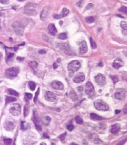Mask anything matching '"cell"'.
<instances>
[{
	"label": "cell",
	"mask_w": 127,
	"mask_h": 145,
	"mask_svg": "<svg viewBox=\"0 0 127 145\" xmlns=\"http://www.w3.org/2000/svg\"><path fill=\"white\" fill-rule=\"evenodd\" d=\"M120 110H116L115 113H120Z\"/></svg>",
	"instance_id": "cell-54"
},
{
	"label": "cell",
	"mask_w": 127,
	"mask_h": 145,
	"mask_svg": "<svg viewBox=\"0 0 127 145\" xmlns=\"http://www.w3.org/2000/svg\"><path fill=\"white\" fill-rule=\"evenodd\" d=\"M120 130V124H115V125H112V128H111V133L113 134L118 133Z\"/></svg>",
	"instance_id": "cell-19"
},
{
	"label": "cell",
	"mask_w": 127,
	"mask_h": 145,
	"mask_svg": "<svg viewBox=\"0 0 127 145\" xmlns=\"http://www.w3.org/2000/svg\"><path fill=\"white\" fill-rule=\"evenodd\" d=\"M122 34L123 35H127V29H125V30H122Z\"/></svg>",
	"instance_id": "cell-46"
},
{
	"label": "cell",
	"mask_w": 127,
	"mask_h": 145,
	"mask_svg": "<svg viewBox=\"0 0 127 145\" xmlns=\"http://www.w3.org/2000/svg\"><path fill=\"white\" fill-rule=\"evenodd\" d=\"M24 14H27V15L32 16L36 14V11L34 8V4H28L24 8Z\"/></svg>",
	"instance_id": "cell-5"
},
{
	"label": "cell",
	"mask_w": 127,
	"mask_h": 145,
	"mask_svg": "<svg viewBox=\"0 0 127 145\" xmlns=\"http://www.w3.org/2000/svg\"><path fill=\"white\" fill-rule=\"evenodd\" d=\"M43 138H49V136L46 133H44L43 135Z\"/></svg>",
	"instance_id": "cell-47"
},
{
	"label": "cell",
	"mask_w": 127,
	"mask_h": 145,
	"mask_svg": "<svg viewBox=\"0 0 127 145\" xmlns=\"http://www.w3.org/2000/svg\"><path fill=\"white\" fill-rule=\"evenodd\" d=\"M50 121V118L48 116H46V117H44L42 118V123L45 126H47V125L49 124Z\"/></svg>",
	"instance_id": "cell-22"
},
{
	"label": "cell",
	"mask_w": 127,
	"mask_h": 145,
	"mask_svg": "<svg viewBox=\"0 0 127 145\" xmlns=\"http://www.w3.org/2000/svg\"><path fill=\"white\" fill-rule=\"evenodd\" d=\"M124 65V62L120 59L117 58L115 60H114L113 63V67L115 69H118L122 66H123Z\"/></svg>",
	"instance_id": "cell-13"
},
{
	"label": "cell",
	"mask_w": 127,
	"mask_h": 145,
	"mask_svg": "<svg viewBox=\"0 0 127 145\" xmlns=\"http://www.w3.org/2000/svg\"><path fill=\"white\" fill-rule=\"evenodd\" d=\"M14 128V125L13 123H12L11 122H7L5 124V128L7 131H12Z\"/></svg>",
	"instance_id": "cell-20"
},
{
	"label": "cell",
	"mask_w": 127,
	"mask_h": 145,
	"mask_svg": "<svg viewBox=\"0 0 127 145\" xmlns=\"http://www.w3.org/2000/svg\"><path fill=\"white\" fill-rule=\"evenodd\" d=\"M28 85L29 87V88H30L32 91H33V90H35L36 85V83H34V82H32V81H30V82H29Z\"/></svg>",
	"instance_id": "cell-27"
},
{
	"label": "cell",
	"mask_w": 127,
	"mask_h": 145,
	"mask_svg": "<svg viewBox=\"0 0 127 145\" xmlns=\"http://www.w3.org/2000/svg\"><path fill=\"white\" fill-rule=\"evenodd\" d=\"M126 1H127V0H126Z\"/></svg>",
	"instance_id": "cell-56"
},
{
	"label": "cell",
	"mask_w": 127,
	"mask_h": 145,
	"mask_svg": "<svg viewBox=\"0 0 127 145\" xmlns=\"http://www.w3.org/2000/svg\"><path fill=\"white\" fill-rule=\"evenodd\" d=\"M85 21H86V22H87V23L91 24L95 22V18L92 16L87 17V18H85Z\"/></svg>",
	"instance_id": "cell-26"
},
{
	"label": "cell",
	"mask_w": 127,
	"mask_h": 145,
	"mask_svg": "<svg viewBox=\"0 0 127 145\" xmlns=\"http://www.w3.org/2000/svg\"><path fill=\"white\" fill-rule=\"evenodd\" d=\"M110 78L112 79V80H113V82L114 83H116L118 82V77L116 76V75H114V76H110Z\"/></svg>",
	"instance_id": "cell-37"
},
{
	"label": "cell",
	"mask_w": 127,
	"mask_h": 145,
	"mask_svg": "<svg viewBox=\"0 0 127 145\" xmlns=\"http://www.w3.org/2000/svg\"><path fill=\"white\" fill-rule=\"evenodd\" d=\"M16 100V99L14 98L13 97H10V96H7L6 98V104H9V103H11V102H14Z\"/></svg>",
	"instance_id": "cell-23"
},
{
	"label": "cell",
	"mask_w": 127,
	"mask_h": 145,
	"mask_svg": "<svg viewBox=\"0 0 127 145\" xmlns=\"http://www.w3.org/2000/svg\"><path fill=\"white\" fill-rule=\"evenodd\" d=\"M70 145H78L76 143H72L70 144Z\"/></svg>",
	"instance_id": "cell-52"
},
{
	"label": "cell",
	"mask_w": 127,
	"mask_h": 145,
	"mask_svg": "<svg viewBox=\"0 0 127 145\" xmlns=\"http://www.w3.org/2000/svg\"><path fill=\"white\" fill-rule=\"evenodd\" d=\"M90 118H91L92 120H94V121H99V120H102L104 119L102 117H100V116H99V115H97V114L95 113L90 114Z\"/></svg>",
	"instance_id": "cell-21"
},
{
	"label": "cell",
	"mask_w": 127,
	"mask_h": 145,
	"mask_svg": "<svg viewBox=\"0 0 127 145\" xmlns=\"http://www.w3.org/2000/svg\"><path fill=\"white\" fill-rule=\"evenodd\" d=\"M39 93V88H38V89H37V91L36 92V93L35 97H34V102H35V103H36V102H37V97H38Z\"/></svg>",
	"instance_id": "cell-39"
},
{
	"label": "cell",
	"mask_w": 127,
	"mask_h": 145,
	"mask_svg": "<svg viewBox=\"0 0 127 145\" xmlns=\"http://www.w3.org/2000/svg\"><path fill=\"white\" fill-rule=\"evenodd\" d=\"M94 105L95 109L99 111H107L109 109V105L102 100H96L94 102Z\"/></svg>",
	"instance_id": "cell-1"
},
{
	"label": "cell",
	"mask_w": 127,
	"mask_h": 145,
	"mask_svg": "<svg viewBox=\"0 0 127 145\" xmlns=\"http://www.w3.org/2000/svg\"><path fill=\"white\" fill-rule=\"evenodd\" d=\"M88 48L86 42L85 41H82L80 43V47H79V52L81 54H84L87 52Z\"/></svg>",
	"instance_id": "cell-14"
},
{
	"label": "cell",
	"mask_w": 127,
	"mask_h": 145,
	"mask_svg": "<svg viewBox=\"0 0 127 145\" xmlns=\"http://www.w3.org/2000/svg\"><path fill=\"white\" fill-rule=\"evenodd\" d=\"M127 141V138H125V139H124V140H122V141H120L117 144V145H125V143H126V141Z\"/></svg>",
	"instance_id": "cell-40"
},
{
	"label": "cell",
	"mask_w": 127,
	"mask_h": 145,
	"mask_svg": "<svg viewBox=\"0 0 127 145\" xmlns=\"http://www.w3.org/2000/svg\"><path fill=\"white\" fill-rule=\"evenodd\" d=\"M85 93L89 98H93L95 96V90L94 85L90 82H88L85 85Z\"/></svg>",
	"instance_id": "cell-3"
},
{
	"label": "cell",
	"mask_w": 127,
	"mask_h": 145,
	"mask_svg": "<svg viewBox=\"0 0 127 145\" xmlns=\"http://www.w3.org/2000/svg\"><path fill=\"white\" fill-rule=\"evenodd\" d=\"M33 122L35 127L38 131H41L42 128H41V125L40 124V120L39 118L38 115H37V112L36 110H34L33 112Z\"/></svg>",
	"instance_id": "cell-8"
},
{
	"label": "cell",
	"mask_w": 127,
	"mask_h": 145,
	"mask_svg": "<svg viewBox=\"0 0 127 145\" xmlns=\"http://www.w3.org/2000/svg\"><path fill=\"white\" fill-rule=\"evenodd\" d=\"M49 9H50V8H49V7L48 6L45 7V8H44L42 9V11H41L40 14V18L41 21H45V19H47V16H48L49 12Z\"/></svg>",
	"instance_id": "cell-11"
},
{
	"label": "cell",
	"mask_w": 127,
	"mask_h": 145,
	"mask_svg": "<svg viewBox=\"0 0 127 145\" xmlns=\"http://www.w3.org/2000/svg\"><path fill=\"white\" fill-rule=\"evenodd\" d=\"M39 145H46V144H45V143H41Z\"/></svg>",
	"instance_id": "cell-53"
},
{
	"label": "cell",
	"mask_w": 127,
	"mask_h": 145,
	"mask_svg": "<svg viewBox=\"0 0 127 145\" xmlns=\"http://www.w3.org/2000/svg\"><path fill=\"white\" fill-rule=\"evenodd\" d=\"M95 82L100 86H104L106 84V78L104 75L101 73H99L98 75L95 77Z\"/></svg>",
	"instance_id": "cell-10"
},
{
	"label": "cell",
	"mask_w": 127,
	"mask_h": 145,
	"mask_svg": "<svg viewBox=\"0 0 127 145\" xmlns=\"http://www.w3.org/2000/svg\"><path fill=\"white\" fill-rule=\"evenodd\" d=\"M4 143H5V145H11L12 140L9 138L4 139Z\"/></svg>",
	"instance_id": "cell-34"
},
{
	"label": "cell",
	"mask_w": 127,
	"mask_h": 145,
	"mask_svg": "<svg viewBox=\"0 0 127 145\" xmlns=\"http://www.w3.org/2000/svg\"><path fill=\"white\" fill-rule=\"evenodd\" d=\"M57 67H58V65H57V64L56 63H54L53 64V67L54 69H55V68H57Z\"/></svg>",
	"instance_id": "cell-48"
},
{
	"label": "cell",
	"mask_w": 127,
	"mask_h": 145,
	"mask_svg": "<svg viewBox=\"0 0 127 145\" xmlns=\"http://www.w3.org/2000/svg\"><path fill=\"white\" fill-rule=\"evenodd\" d=\"M29 113V107L28 105L26 104L24 107V116L25 117H26L27 116Z\"/></svg>",
	"instance_id": "cell-31"
},
{
	"label": "cell",
	"mask_w": 127,
	"mask_h": 145,
	"mask_svg": "<svg viewBox=\"0 0 127 145\" xmlns=\"http://www.w3.org/2000/svg\"><path fill=\"white\" fill-rule=\"evenodd\" d=\"M119 11L120 12H122V13H123L127 14V7L126 6L121 7L120 8V9H119Z\"/></svg>",
	"instance_id": "cell-35"
},
{
	"label": "cell",
	"mask_w": 127,
	"mask_h": 145,
	"mask_svg": "<svg viewBox=\"0 0 127 145\" xmlns=\"http://www.w3.org/2000/svg\"><path fill=\"white\" fill-rule=\"evenodd\" d=\"M67 37V34L65 33V32H63V33H60V34H59L58 36V38L59 39H61V40H64V39H66Z\"/></svg>",
	"instance_id": "cell-28"
},
{
	"label": "cell",
	"mask_w": 127,
	"mask_h": 145,
	"mask_svg": "<svg viewBox=\"0 0 127 145\" xmlns=\"http://www.w3.org/2000/svg\"><path fill=\"white\" fill-rule=\"evenodd\" d=\"M26 97L28 100H30V99H32V95L31 93H26Z\"/></svg>",
	"instance_id": "cell-41"
},
{
	"label": "cell",
	"mask_w": 127,
	"mask_h": 145,
	"mask_svg": "<svg viewBox=\"0 0 127 145\" xmlns=\"http://www.w3.org/2000/svg\"><path fill=\"white\" fill-rule=\"evenodd\" d=\"M93 6H94V5H93L92 3L89 4V5L87 6V7H86V9H90L91 8H92V7H93Z\"/></svg>",
	"instance_id": "cell-44"
},
{
	"label": "cell",
	"mask_w": 127,
	"mask_h": 145,
	"mask_svg": "<svg viewBox=\"0 0 127 145\" xmlns=\"http://www.w3.org/2000/svg\"><path fill=\"white\" fill-rule=\"evenodd\" d=\"M69 13V10L67 8H63L60 14H54L53 15V18L55 19H60L64 17L67 16Z\"/></svg>",
	"instance_id": "cell-12"
},
{
	"label": "cell",
	"mask_w": 127,
	"mask_h": 145,
	"mask_svg": "<svg viewBox=\"0 0 127 145\" xmlns=\"http://www.w3.org/2000/svg\"><path fill=\"white\" fill-rule=\"evenodd\" d=\"M80 66H81L80 63L78 60H73V61H71L68 64L67 68H68V70L69 72L74 73V72H76V71L79 70V68H80Z\"/></svg>",
	"instance_id": "cell-2"
},
{
	"label": "cell",
	"mask_w": 127,
	"mask_h": 145,
	"mask_svg": "<svg viewBox=\"0 0 127 145\" xmlns=\"http://www.w3.org/2000/svg\"><path fill=\"white\" fill-rule=\"evenodd\" d=\"M17 59H18V60H21H21H24V58H21V57H18Z\"/></svg>",
	"instance_id": "cell-50"
},
{
	"label": "cell",
	"mask_w": 127,
	"mask_h": 145,
	"mask_svg": "<svg viewBox=\"0 0 127 145\" xmlns=\"http://www.w3.org/2000/svg\"><path fill=\"white\" fill-rule=\"evenodd\" d=\"M75 121H76V123L77 124H82L83 123V120H82L80 117L77 116L76 118H75Z\"/></svg>",
	"instance_id": "cell-36"
},
{
	"label": "cell",
	"mask_w": 127,
	"mask_h": 145,
	"mask_svg": "<svg viewBox=\"0 0 127 145\" xmlns=\"http://www.w3.org/2000/svg\"><path fill=\"white\" fill-rule=\"evenodd\" d=\"M120 26L123 29V30H125V29H127V23L125 21H122L120 23Z\"/></svg>",
	"instance_id": "cell-33"
},
{
	"label": "cell",
	"mask_w": 127,
	"mask_h": 145,
	"mask_svg": "<svg viewBox=\"0 0 127 145\" xmlns=\"http://www.w3.org/2000/svg\"><path fill=\"white\" fill-rule=\"evenodd\" d=\"M67 129H68L69 131H72V130L74 129V125H68V126H67Z\"/></svg>",
	"instance_id": "cell-43"
},
{
	"label": "cell",
	"mask_w": 127,
	"mask_h": 145,
	"mask_svg": "<svg viewBox=\"0 0 127 145\" xmlns=\"http://www.w3.org/2000/svg\"><path fill=\"white\" fill-rule=\"evenodd\" d=\"M0 3L3 5H8L9 3V0H0Z\"/></svg>",
	"instance_id": "cell-42"
},
{
	"label": "cell",
	"mask_w": 127,
	"mask_h": 145,
	"mask_svg": "<svg viewBox=\"0 0 127 145\" xmlns=\"http://www.w3.org/2000/svg\"><path fill=\"white\" fill-rule=\"evenodd\" d=\"M13 27L18 35H23L24 32V26L20 22L16 21L13 24Z\"/></svg>",
	"instance_id": "cell-7"
},
{
	"label": "cell",
	"mask_w": 127,
	"mask_h": 145,
	"mask_svg": "<svg viewBox=\"0 0 127 145\" xmlns=\"http://www.w3.org/2000/svg\"><path fill=\"white\" fill-rule=\"evenodd\" d=\"M1 59H2V53L1 52H0V61L1 60Z\"/></svg>",
	"instance_id": "cell-51"
},
{
	"label": "cell",
	"mask_w": 127,
	"mask_h": 145,
	"mask_svg": "<svg viewBox=\"0 0 127 145\" xmlns=\"http://www.w3.org/2000/svg\"><path fill=\"white\" fill-rule=\"evenodd\" d=\"M29 65H30V67L32 69H36V68H37V66H38V63L36 61H31L29 63Z\"/></svg>",
	"instance_id": "cell-25"
},
{
	"label": "cell",
	"mask_w": 127,
	"mask_h": 145,
	"mask_svg": "<svg viewBox=\"0 0 127 145\" xmlns=\"http://www.w3.org/2000/svg\"><path fill=\"white\" fill-rule=\"evenodd\" d=\"M45 99L49 102H55L56 100L55 95L51 92H47L45 94Z\"/></svg>",
	"instance_id": "cell-15"
},
{
	"label": "cell",
	"mask_w": 127,
	"mask_h": 145,
	"mask_svg": "<svg viewBox=\"0 0 127 145\" xmlns=\"http://www.w3.org/2000/svg\"><path fill=\"white\" fill-rule=\"evenodd\" d=\"M85 80V75L83 73H79L74 77V82L75 83H80Z\"/></svg>",
	"instance_id": "cell-17"
},
{
	"label": "cell",
	"mask_w": 127,
	"mask_h": 145,
	"mask_svg": "<svg viewBox=\"0 0 127 145\" xmlns=\"http://www.w3.org/2000/svg\"><path fill=\"white\" fill-rule=\"evenodd\" d=\"M52 88L56 90H63L64 89V85L63 83L60 81H57V80H55L51 83Z\"/></svg>",
	"instance_id": "cell-16"
},
{
	"label": "cell",
	"mask_w": 127,
	"mask_h": 145,
	"mask_svg": "<svg viewBox=\"0 0 127 145\" xmlns=\"http://www.w3.org/2000/svg\"><path fill=\"white\" fill-rule=\"evenodd\" d=\"M48 31L49 32L50 34H51L52 36H55V34H57V29L55 27V25L54 24H50L48 26Z\"/></svg>",
	"instance_id": "cell-18"
},
{
	"label": "cell",
	"mask_w": 127,
	"mask_h": 145,
	"mask_svg": "<svg viewBox=\"0 0 127 145\" xmlns=\"http://www.w3.org/2000/svg\"><path fill=\"white\" fill-rule=\"evenodd\" d=\"M9 112L14 116H18L21 113V107L18 104L13 105L9 109Z\"/></svg>",
	"instance_id": "cell-6"
},
{
	"label": "cell",
	"mask_w": 127,
	"mask_h": 145,
	"mask_svg": "<svg viewBox=\"0 0 127 145\" xmlns=\"http://www.w3.org/2000/svg\"><path fill=\"white\" fill-rule=\"evenodd\" d=\"M8 92L9 94H10V95H13V96H16V97L19 96V93H18L16 90H13V89L9 88V89H8Z\"/></svg>",
	"instance_id": "cell-24"
},
{
	"label": "cell",
	"mask_w": 127,
	"mask_h": 145,
	"mask_svg": "<svg viewBox=\"0 0 127 145\" xmlns=\"http://www.w3.org/2000/svg\"><path fill=\"white\" fill-rule=\"evenodd\" d=\"M19 1H26V0H18Z\"/></svg>",
	"instance_id": "cell-55"
},
{
	"label": "cell",
	"mask_w": 127,
	"mask_h": 145,
	"mask_svg": "<svg viewBox=\"0 0 127 145\" xmlns=\"http://www.w3.org/2000/svg\"><path fill=\"white\" fill-rule=\"evenodd\" d=\"M123 111H124V113L126 114H127V104H126L125 106L123 108Z\"/></svg>",
	"instance_id": "cell-45"
},
{
	"label": "cell",
	"mask_w": 127,
	"mask_h": 145,
	"mask_svg": "<svg viewBox=\"0 0 127 145\" xmlns=\"http://www.w3.org/2000/svg\"><path fill=\"white\" fill-rule=\"evenodd\" d=\"M90 45L92 47V49H96L97 48V44L95 43V41L93 39L92 37H90Z\"/></svg>",
	"instance_id": "cell-30"
},
{
	"label": "cell",
	"mask_w": 127,
	"mask_h": 145,
	"mask_svg": "<svg viewBox=\"0 0 127 145\" xmlns=\"http://www.w3.org/2000/svg\"><path fill=\"white\" fill-rule=\"evenodd\" d=\"M66 135H67V133H63L61 135H60V136H59V139H60L62 141H64V140H65Z\"/></svg>",
	"instance_id": "cell-38"
},
{
	"label": "cell",
	"mask_w": 127,
	"mask_h": 145,
	"mask_svg": "<svg viewBox=\"0 0 127 145\" xmlns=\"http://www.w3.org/2000/svg\"><path fill=\"white\" fill-rule=\"evenodd\" d=\"M19 72V69L18 67H11L7 69L5 72V75L8 78H13L16 77Z\"/></svg>",
	"instance_id": "cell-4"
},
{
	"label": "cell",
	"mask_w": 127,
	"mask_h": 145,
	"mask_svg": "<svg viewBox=\"0 0 127 145\" xmlns=\"http://www.w3.org/2000/svg\"><path fill=\"white\" fill-rule=\"evenodd\" d=\"M93 141H94V143H95V144L102 143V141L100 140V139L99 138V137L97 136V135H96V136H95V138L93 139Z\"/></svg>",
	"instance_id": "cell-32"
},
{
	"label": "cell",
	"mask_w": 127,
	"mask_h": 145,
	"mask_svg": "<svg viewBox=\"0 0 127 145\" xmlns=\"http://www.w3.org/2000/svg\"><path fill=\"white\" fill-rule=\"evenodd\" d=\"M14 56V54L13 53H9L7 54L6 56V61L8 62H9L10 60H12V59L13 58Z\"/></svg>",
	"instance_id": "cell-29"
},
{
	"label": "cell",
	"mask_w": 127,
	"mask_h": 145,
	"mask_svg": "<svg viewBox=\"0 0 127 145\" xmlns=\"http://www.w3.org/2000/svg\"><path fill=\"white\" fill-rule=\"evenodd\" d=\"M126 91L124 89L120 88L117 90L116 93H115V99L119 100H123L125 99Z\"/></svg>",
	"instance_id": "cell-9"
},
{
	"label": "cell",
	"mask_w": 127,
	"mask_h": 145,
	"mask_svg": "<svg viewBox=\"0 0 127 145\" xmlns=\"http://www.w3.org/2000/svg\"><path fill=\"white\" fill-rule=\"evenodd\" d=\"M46 52V51L44 50H39V53L40 54H44V53H45Z\"/></svg>",
	"instance_id": "cell-49"
}]
</instances>
